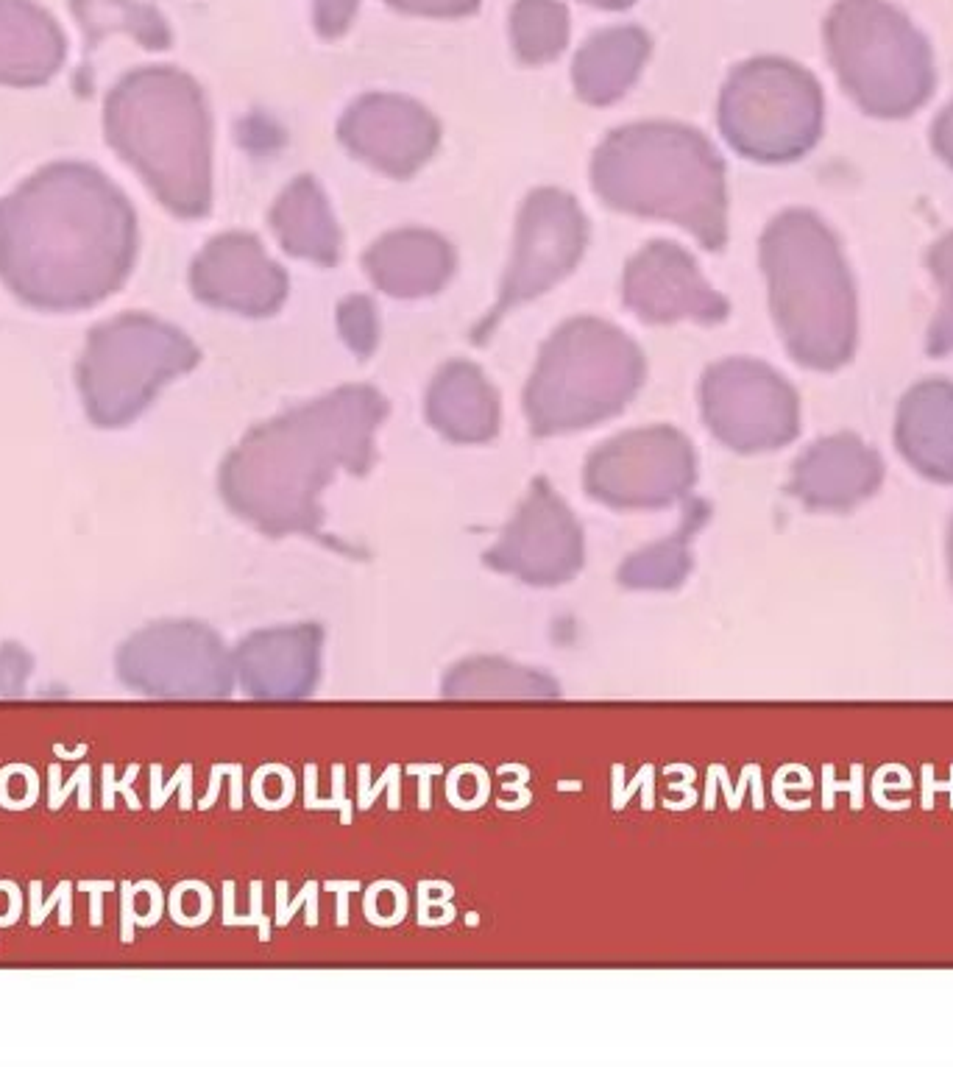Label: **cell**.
<instances>
[{
	"mask_svg": "<svg viewBox=\"0 0 953 1067\" xmlns=\"http://www.w3.org/2000/svg\"><path fill=\"white\" fill-rule=\"evenodd\" d=\"M129 689L162 700H223L235 689V652L201 622H157L123 641L115 658Z\"/></svg>",
	"mask_w": 953,
	"mask_h": 1067,
	"instance_id": "cell-1",
	"label": "cell"
},
{
	"mask_svg": "<svg viewBox=\"0 0 953 1067\" xmlns=\"http://www.w3.org/2000/svg\"><path fill=\"white\" fill-rule=\"evenodd\" d=\"M321 644L315 625L257 630L235 650L237 680L257 700H301L321 677Z\"/></svg>",
	"mask_w": 953,
	"mask_h": 1067,
	"instance_id": "cell-2",
	"label": "cell"
},
{
	"mask_svg": "<svg viewBox=\"0 0 953 1067\" xmlns=\"http://www.w3.org/2000/svg\"><path fill=\"white\" fill-rule=\"evenodd\" d=\"M884 463L862 438L842 432L797 460L792 491L814 510H850L881 488Z\"/></svg>",
	"mask_w": 953,
	"mask_h": 1067,
	"instance_id": "cell-3",
	"label": "cell"
},
{
	"mask_svg": "<svg viewBox=\"0 0 953 1067\" xmlns=\"http://www.w3.org/2000/svg\"><path fill=\"white\" fill-rule=\"evenodd\" d=\"M903 460L926 480L953 485V385L928 379L903 396L895 424Z\"/></svg>",
	"mask_w": 953,
	"mask_h": 1067,
	"instance_id": "cell-4",
	"label": "cell"
},
{
	"mask_svg": "<svg viewBox=\"0 0 953 1067\" xmlns=\"http://www.w3.org/2000/svg\"><path fill=\"white\" fill-rule=\"evenodd\" d=\"M444 694L455 700H544L558 697V683L505 658H469L446 672Z\"/></svg>",
	"mask_w": 953,
	"mask_h": 1067,
	"instance_id": "cell-5",
	"label": "cell"
},
{
	"mask_svg": "<svg viewBox=\"0 0 953 1067\" xmlns=\"http://www.w3.org/2000/svg\"><path fill=\"white\" fill-rule=\"evenodd\" d=\"M931 274L942 287V304L937 321L928 332V349L937 354L953 352V232L931 251Z\"/></svg>",
	"mask_w": 953,
	"mask_h": 1067,
	"instance_id": "cell-6",
	"label": "cell"
},
{
	"mask_svg": "<svg viewBox=\"0 0 953 1067\" xmlns=\"http://www.w3.org/2000/svg\"><path fill=\"white\" fill-rule=\"evenodd\" d=\"M931 134H934V140H931L934 148L940 151L942 159H945L948 165H953V104L942 112L937 126L931 129Z\"/></svg>",
	"mask_w": 953,
	"mask_h": 1067,
	"instance_id": "cell-7",
	"label": "cell"
},
{
	"mask_svg": "<svg viewBox=\"0 0 953 1067\" xmlns=\"http://www.w3.org/2000/svg\"><path fill=\"white\" fill-rule=\"evenodd\" d=\"M948 574H951V583H953V521H951V530H948Z\"/></svg>",
	"mask_w": 953,
	"mask_h": 1067,
	"instance_id": "cell-8",
	"label": "cell"
}]
</instances>
